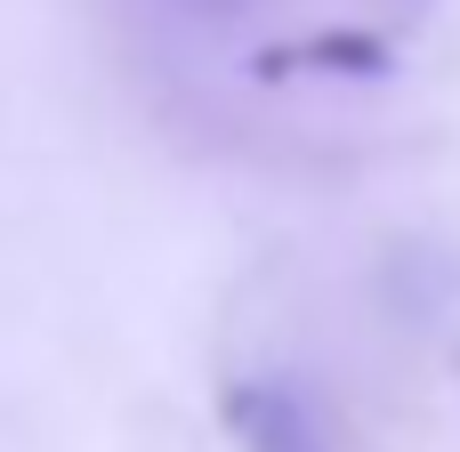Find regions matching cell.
<instances>
[{
	"label": "cell",
	"mask_w": 460,
	"mask_h": 452,
	"mask_svg": "<svg viewBox=\"0 0 460 452\" xmlns=\"http://www.w3.org/2000/svg\"><path fill=\"white\" fill-rule=\"evenodd\" d=\"M226 429H234L243 452H332L315 412L291 388H275V380H234L226 388Z\"/></svg>",
	"instance_id": "1"
},
{
	"label": "cell",
	"mask_w": 460,
	"mask_h": 452,
	"mask_svg": "<svg viewBox=\"0 0 460 452\" xmlns=\"http://www.w3.org/2000/svg\"><path fill=\"white\" fill-rule=\"evenodd\" d=\"M453 364H460V356H453Z\"/></svg>",
	"instance_id": "2"
}]
</instances>
